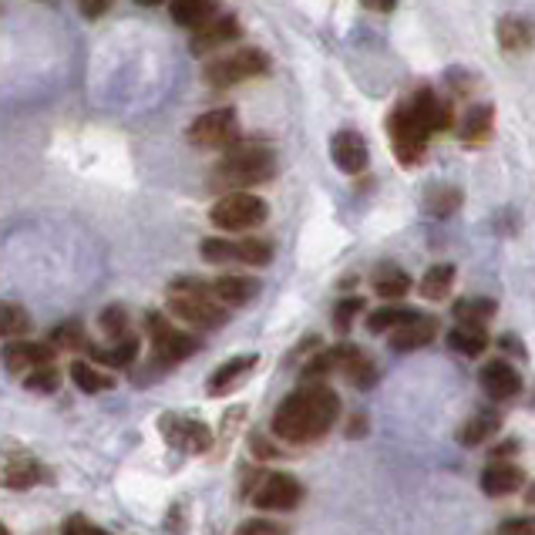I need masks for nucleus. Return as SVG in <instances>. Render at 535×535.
Wrapping results in <instances>:
<instances>
[{
  "label": "nucleus",
  "mask_w": 535,
  "mask_h": 535,
  "mask_svg": "<svg viewBox=\"0 0 535 535\" xmlns=\"http://www.w3.org/2000/svg\"><path fill=\"white\" fill-rule=\"evenodd\" d=\"M438 317H424V313H418V317H411L408 324L394 327L391 334H387V344H391V350H398V354H404V350H418V347H428L431 340L438 337Z\"/></svg>",
  "instance_id": "aec40b11"
},
{
  "label": "nucleus",
  "mask_w": 535,
  "mask_h": 535,
  "mask_svg": "<svg viewBox=\"0 0 535 535\" xmlns=\"http://www.w3.org/2000/svg\"><path fill=\"white\" fill-rule=\"evenodd\" d=\"M371 287H374V293H377L381 300H401V297H408V293H411L414 280L401 270V266L381 263V266L374 270V276H371Z\"/></svg>",
  "instance_id": "393cba45"
},
{
  "label": "nucleus",
  "mask_w": 535,
  "mask_h": 535,
  "mask_svg": "<svg viewBox=\"0 0 535 535\" xmlns=\"http://www.w3.org/2000/svg\"><path fill=\"white\" fill-rule=\"evenodd\" d=\"M88 357L95 364H105V367H132L135 357H138V337H122L115 347H108V350H98L95 344H91Z\"/></svg>",
  "instance_id": "2f4dec72"
},
{
  "label": "nucleus",
  "mask_w": 535,
  "mask_h": 535,
  "mask_svg": "<svg viewBox=\"0 0 535 535\" xmlns=\"http://www.w3.org/2000/svg\"><path fill=\"white\" fill-rule=\"evenodd\" d=\"M525 485V468L515 465V461H505V458H492L485 465L482 472V492L488 498H505L512 492H519Z\"/></svg>",
  "instance_id": "f3484780"
},
{
  "label": "nucleus",
  "mask_w": 535,
  "mask_h": 535,
  "mask_svg": "<svg viewBox=\"0 0 535 535\" xmlns=\"http://www.w3.org/2000/svg\"><path fill=\"white\" fill-rule=\"evenodd\" d=\"M64 535H105V529L101 525H95L91 519H85V515H68L61 525Z\"/></svg>",
  "instance_id": "79ce46f5"
},
{
  "label": "nucleus",
  "mask_w": 535,
  "mask_h": 535,
  "mask_svg": "<svg viewBox=\"0 0 535 535\" xmlns=\"http://www.w3.org/2000/svg\"><path fill=\"white\" fill-rule=\"evenodd\" d=\"M498 431H502V414H498V411H478L475 418H468L465 424H461L458 441L465 448H478V445H485L492 435H498Z\"/></svg>",
  "instance_id": "cd10ccee"
},
{
  "label": "nucleus",
  "mask_w": 535,
  "mask_h": 535,
  "mask_svg": "<svg viewBox=\"0 0 535 535\" xmlns=\"http://www.w3.org/2000/svg\"><path fill=\"white\" fill-rule=\"evenodd\" d=\"M525 502H529V505H535V485H532V492L525 495Z\"/></svg>",
  "instance_id": "3c124183"
},
{
  "label": "nucleus",
  "mask_w": 535,
  "mask_h": 535,
  "mask_svg": "<svg viewBox=\"0 0 535 535\" xmlns=\"http://www.w3.org/2000/svg\"><path fill=\"white\" fill-rule=\"evenodd\" d=\"M246 421V408L239 404V408H233V411H226V418H223V431H219V455L226 451V445L233 441V435H236V424H243Z\"/></svg>",
  "instance_id": "a19ab883"
},
{
  "label": "nucleus",
  "mask_w": 535,
  "mask_h": 535,
  "mask_svg": "<svg viewBox=\"0 0 535 535\" xmlns=\"http://www.w3.org/2000/svg\"><path fill=\"white\" fill-rule=\"evenodd\" d=\"M4 488L7 492H27V488L48 482V472H44V465L38 461V455H31L27 448H7L4 451Z\"/></svg>",
  "instance_id": "f8f14e48"
},
{
  "label": "nucleus",
  "mask_w": 535,
  "mask_h": 535,
  "mask_svg": "<svg viewBox=\"0 0 535 535\" xmlns=\"http://www.w3.org/2000/svg\"><path fill=\"white\" fill-rule=\"evenodd\" d=\"M68 374H71V384H75L81 394H101V391H112L115 387V377L98 371L91 361H75L68 367Z\"/></svg>",
  "instance_id": "c756f323"
},
{
  "label": "nucleus",
  "mask_w": 535,
  "mask_h": 535,
  "mask_svg": "<svg viewBox=\"0 0 535 535\" xmlns=\"http://www.w3.org/2000/svg\"><path fill=\"white\" fill-rule=\"evenodd\" d=\"M435 135L428 128V122L418 115V108L411 105V98H404L401 105L391 108L387 115V142L391 152L404 169H418L421 159L428 155V138Z\"/></svg>",
  "instance_id": "20e7f679"
},
{
  "label": "nucleus",
  "mask_w": 535,
  "mask_h": 535,
  "mask_svg": "<svg viewBox=\"0 0 535 535\" xmlns=\"http://www.w3.org/2000/svg\"><path fill=\"white\" fill-rule=\"evenodd\" d=\"M364 435H367V418L364 414H354L347 421V438H364Z\"/></svg>",
  "instance_id": "49530a36"
},
{
  "label": "nucleus",
  "mask_w": 535,
  "mask_h": 535,
  "mask_svg": "<svg viewBox=\"0 0 535 535\" xmlns=\"http://www.w3.org/2000/svg\"><path fill=\"white\" fill-rule=\"evenodd\" d=\"M216 11H219V0H172L169 4L172 21L179 27H186V31L206 27L212 17H216Z\"/></svg>",
  "instance_id": "b1692460"
},
{
  "label": "nucleus",
  "mask_w": 535,
  "mask_h": 535,
  "mask_svg": "<svg viewBox=\"0 0 535 535\" xmlns=\"http://www.w3.org/2000/svg\"><path fill=\"white\" fill-rule=\"evenodd\" d=\"M0 330H4V337H24L34 330V320L17 303H4V310H0Z\"/></svg>",
  "instance_id": "c9c22d12"
},
{
  "label": "nucleus",
  "mask_w": 535,
  "mask_h": 535,
  "mask_svg": "<svg viewBox=\"0 0 535 535\" xmlns=\"http://www.w3.org/2000/svg\"><path fill=\"white\" fill-rule=\"evenodd\" d=\"M239 535H283V532H290V525H283V522H273V519H246V522H239Z\"/></svg>",
  "instance_id": "ea45409f"
},
{
  "label": "nucleus",
  "mask_w": 535,
  "mask_h": 535,
  "mask_svg": "<svg viewBox=\"0 0 535 535\" xmlns=\"http://www.w3.org/2000/svg\"><path fill=\"white\" fill-rule=\"evenodd\" d=\"M276 175V152L263 142H236L226 149L223 162L212 172V186L233 192V189H253L263 186Z\"/></svg>",
  "instance_id": "f03ea898"
},
{
  "label": "nucleus",
  "mask_w": 535,
  "mask_h": 535,
  "mask_svg": "<svg viewBox=\"0 0 535 535\" xmlns=\"http://www.w3.org/2000/svg\"><path fill=\"white\" fill-rule=\"evenodd\" d=\"M138 7H159V4H165V0H135Z\"/></svg>",
  "instance_id": "8fccbe9b"
},
{
  "label": "nucleus",
  "mask_w": 535,
  "mask_h": 535,
  "mask_svg": "<svg viewBox=\"0 0 535 535\" xmlns=\"http://www.w3.org/2000/svg\"><path fill=\"white\" fill-rule=\"evenodd\" d=\"M209 290H212V297L223 300L226 307H249V303L260 297L263 283L246 273H226V276H219V280H212Z\"/></svg>",
  "instance_id": "6ab92c4d"
},
{
  "label": "nucleus",
  "mask_w": 535,
  "mask_h": 535,
  "mask_svg": "<svg viewBox=\"0 0 535 535\" xmlns=\"http://www.w3.org/2000/svg\"><path fill=\"white\" fill-rule=\"evenodd\" d=\"M411 317H418V310L387 303V307H377V310L367 313V334H391L394 327L408 324Z\"/></svg>",
  "instance_id": "473e14b6"
},
{
  "label": "nucleus",
  "mask_w": 535,
  "mask_h": 535,
  "mask_svg": "<svg viewBox=\"0 0 535 535\" xmlns=\"http://www.w3.org/2000/svg\"><path fill=\"white\" fill-rule=\"evenodd\" d=\"M249 448H253V455L260 458V461H266V458H283V448H276L270 438L260 435V431H253V435H249Z\"/></svg>",
  "instance_id": "37998d69"
},
{
  "label": "nucleus",
  "mask_w": 535,
  "mask_h": 535,
  "mask_svg": "<svg viewBox=\"0 0 535 535\" xmlns=\"http://www.w3.org/2000/svg\"><path fill=\"white\" fill-rule=\"evenodd\" d=\"M448 350L461 357H482L488 350V330L485 324H458L448 330Z\"/></svg>",
  "instance_id": "a878e982"
},
{
  "label": "nucleus",
  "mask_w": 535,
  "mask_h": 535,
  "mask_svg": "<svg viewBox=\"0 0 535 535\" xmlns=\"http://www.w3.org/2000/svg\"><path fill=\"white\" fill-rule=\"evenodd\" d=\"M498 313V303L488 297H461L455 303V324H488Z\"/></svg>",
  "instance_id": "72a5a7b5"
},
{
  "label": "nucleus",
  "mask_w": 535,
  "mask_h": 535,
  "mask_svg": "<svg viewBox=\"0 0 535 535\" xmlns=\"http://www.w3.org/2000/svg\"><path fill=\"white\" fill-rule=\"evenodd\" d=\"M24 387L34 394H54L61 387V374L54 371V364H44V367H34V371L24 374Z\"/></svg>",
  "instance_id": "e433bc0d"
},
{
  "label": "nucleus",
  "mask_w": 535,
  "mask_h": 535,
  "mask_svg": "<svg viewBox=\"0 0 535 535\" xmlns=\"http://www.w3.org/2000/svg\"><path fill=\"white\" fill-rule=\"evenodd\" d=\"M51 344L58 350H88L91 340L85 337V327H81V320H64L51 330Z\"/></svg>",
  "instance_id": "f704fd0d"
},
{
  "label": "nucleus",
  "mask_w": 535,
  "mask_h": 535,
  "mask_svg": "<svg viewBox=\"0 0 535 535\" xmlns=\"http://www.w3.org/2000/svg\"><path fill=\"white\" fill-rule=\"evenodd\" d=\"M340 374H344L347 381L357 387V391H371V387L377 384V377H381L377 364H374L371 357H367L357 344H350L347 361H344V371H340Z\"/></svg>",
  "instance_id": "c85d7f7f"
},
{
  "label": "nucleus",
  "mask_w": 535,
  "mask_h": 535,
  "mask_svg": "<svg viewBox=\"0 0 535 535\" xmlns=\"http://www.w3.org/2000/svg\"><path fill=\"white\" fill-rule=\"evenodd\" d=\"M145 330H149V340H152V367H159V371H169V367L189 361L192 354L202 350V337L172 327L169 317L159 310L145 313Z\"/></svg>",
  "instance_id": "39448f33"
},
{
  "label": "nucleus",
  "mask_w": 535,
  "mask_h": 535,
  "mask_svg": "<svg viewBox=\"0 0 535 535\" xmlns=\"http://www.w3.org/2000/svg\"><path fill=\"white\" fill-rule=\"evenodd\" d=\"M411 98V105L418 108V115L428 122L431 132H448V128H455V112H451V101H445L438 95V91H431V88H418Z\"/></svg>",
  "instance_id": "4be33fe9"
},
{
  "label": "nucleus",
  "mask_w": 535,
  "mask_h": 535,
  "mask_svg": "<svg viewBox=\"0 0 535 535\" xmlns=\"http://www.w3.org/2000/svg\"><path fill=\"white\" fill-rule=\"evenodd\" d=\"M169 313H175L179 320H186V324L199 327V330H219L229 324L233 307H226L223 300L212 297L209 283L175 280L169 287Z\"/></svg>",
  "instance_id": "7ed1b4c3"
},
{
  "label": "nucleus",
  "mask_w": 535,
  "mask_h": 535,
  "mask_svg": "<svg viewBox=\"0 0 535 535\" xmlns=\"http://www.w3.org/2000/svg\"><path fill=\"white\" fill-rule=\"evenodd\" d=\"M330 159L344 175H361L371 162V152H367V138L357 132V128H340V132L330 138Z\"/></svg>",
  "instance_id": "ddd939ff"
},
{
  "label": "nucleus",
  "mask_w": 535,
  "mask_h": 535,
  "mask_svg": "<svg viewBox=\"0 0 535 535\" xmlns=\"http://www.w3.org/2000/svg\"><path fill=\"white\" fill-rule=\"evenodd\" d=\"M98 327H101V334L112 337V340L128 337V334H125V330H128V313H125V307H118V303L105 307V310L98 313Z\"/></svg>",
  "instance_id": "4c0bfd02"
},
{
  "label": "nucleus",
  "mask_w": 535,
  "mask_h": 535,
  "mask_svg": "<svg viewBox=\"0 0 535 535\" xmlns=\"http://www.w3.org/2000/svg\"><path fill=\"white\" fill-rule=\"evenodd\" d=\"M199 256L212 266L223 263H243V266H270L273 246L266 239H202Z\"/></svg>",
  "instance_id": "1a4fd4ad"
},
{
  "label": "nucleus",
  "mask_w": 535,
  "mask_h": 535,
  "mask_svg": "<svg viewBox=\"0 0 535 535\" xmlns=\"http://www.w3.org/2000/svg\"><path fill=\"white\" fill-rule=\"evenodd\" d=\"M270 71V54L260 48H239L233 54H219L202 64V81L209 88H233L243 81L263 78Z\"/></svg>",
  "instance_id": "423d86ee"
},
{
  "label": "nucleus",
  "mask_w": 535,
  "mask_h": 535,
  "mask_svg": "<svg viewBox=\"0 0 535 535\" xmlns=\"http://www.w3.org/2000/svg\"><path fill=\"white\" fill-rule=\"evenodd\" d=\"M495 132V105H472L458 125V135L465 145H485Z\"/></svg>",
  "instance_id": "5701e85b"
},
{
  "label": "nucleus",
  "mask_w": 535,
  "mask_h": 535,
  "mask_svg": "<svg viewBox=\"0 0 535 535\" xmlns=\"http://www.w3.org/2000/svg\"><path fill=\"white\" fill-rule=\"evenodd\" d=\"M498 532H535V515H525V519H505L498 525Z\"/></svg>",
  "instance_id": "c03bdc74"
},
{
  "label": "nucleus",
  "mask_w": 535,
  "mask_h": 535,
  "mask_svg": "<svg viewBox=\"0 0 535 535\" xmlns=\"http://www.w3.org/2000/svg\"><path fill=\"white\" fill-rule=\"evenodd\" d=\"M260 364V357L256 354H239V357H229L226 364H219L216 371L209 374L206 381V394L209 398H226V394H233L236 387L246 384V377L253 374V367Z\"/></svg>",
  "instance_id": "2eb2a0df"
},
{
  "label": "nucleus",
  "mask_w": 535,
  "mask_h": 535,
  "mask_svg": "<svg viewBox=\"0 0 535 535\" xmlns=\"http://www.w3.org/2000/svg\"><path fill=\"white\" fill-rule=\"evenodd\" d=\"M249 502L260 512H293L303 502V485L287 472H270L260 478V485L249 495Z\"/></svg>",
  "instance_id": "9d476101"
},
{
  "label": "nucleus",
  "mask_w": 535,
  "mask_h": 535,
  "mask_svg": "<svg viewBox=\"0 0 535 535\" xmlns=\"http://www.w3.org/2000/svg\"><path fill=\"white\" fill-rule=\"evenodd\" d=\"M186 138L196 149L226 152V149H233L236 142H243V132H239V118L233 108H212V112H202L199 118H192V125L186 128Z\"/></svg>",
  "instance_id": "6e6552de"
},
{
  "label": "nucleus",
  "mask_w": 535,
  "mask_h": 535,
  "mask_svg": "<svg viewBox=\"0 0 535 535\" xmlns=\"http://www.w3.org/2000/svg\"><path fill=\"white\" fill-rule=\"evenodd\" d=\"M495 41L505 54H525L535 48V24L519 14H505L495 27Z\"/></svg>",
  "instance_id": "412c9836"
},
{
  "label": "nucleus",
  "mask_w": 535,
  "mask_h": 535,
  "mask_svg": "<svg viewBox=\"0 0 535 535\" xmlns=\"http://www.w3.org/2000/svg\"><path fill=\"white\" fill-rule=\"evenodd\" d=\"M515 451H519V441H505V445H498V448L492 451V458H512Z\"/></svg>",
  "instance_id": "09e8293b"
},
{
  "label": "nucleus",
  "mask_w": 535,
  "mask_h": 535,
  "mask_svg": "<svg viewBox=\"0 0 535 535\" xmlns=\"http://www.w3.org/2000/svg\"><path fill=\"white\" fill-rule=\"evenodd\" d=\"M364 310V300L361 297H347V300H340L337 307H334V330H340V334H347L350 324H354V317Z\"/></svg>",
  "instance_id": "58836bf2"
},
{
  "label": "nucleus",
  "mask_w": 535,
  "mask_h": 535,
  "mask_svg": "<svg viewBox=\"0 0 535 535\" xmlns=\"http://www.w3.org/2000/svg\"><path fill=\"white\" fill-rule=\"evenodd\" d=\"M266 216H270V206L246 189L226 192V196L219 202H212V209H209L212 226H219L223 233H246V229H256L260 223H266Z\"/></svg>",
  "instance_id": "0eeeda50"
},
{
  "label": "nucleus",
  "mask_w": 535,
  "mask_h": 535,
  "mask_svg": "<svg viewBox=\"0 0 535 535\" xmlns=\"http://www.w3.org/2000/svg\"><path fill=\"white\" fill-rule=\"evenodd\" d=\"M498 347H502V350H512V354L519 357V361H525V357H529V350H525V344H522V340L515 337V334H502V337H498Z\"/></svg>",
  "instance_id": "a18cd8bd"
},
{
  "label": "nucleus",
  "mask_w": 535,
  "mask_h": 535,
  "mask_svg": "<svg viewBox=\"0 0 535 535\" xmlns=\"http://www.w3.org/2000/svg\"><path fill=\"white\" fill-rule=\"evenodd\" d=\"M461 202H465V196H461V189L458 186H431V189H424V212L428 216H435V219H448L451 212L461 209Z\"/></svg>",
  "instance_id": "7c9ffc66"
},
{
  "label": "nucleus",
  "mask_w": 535,
  "mask_h": 535,
  "mask_svg": "<svg viewBox=\"0 0 535 535\" xmlns=\"http://www.w3.org/2000/svg\"><path fill=\"white\" fill-rule=\"evenodd\" d=\"M455 263H435V266H428V273H424V280H421V297L424 300H431V303H445L451 297V290H455Z\"/></svg>",
  "instance_id": "bb28decb"
},
{
  "label": "nucleus",
  "mask_w": 535,
  "mask_h": 535,
  "mask_svg": "<svg viewBox=\"0 0 535 535\" xmlns=\"http://www.w3.org/2000/svg\"><path fill=\"white\" fill-rule=\"evenodd\" d=\"M361 4L367 7V11H381V14H391V11H394V4H398V0H361Z\"/></svg>",
  "instance_id": "de8ad7c7"
},
{
  "label": "nucleus",
  "mask_w": 535,
  "mask_h": 535,
  "mask_svg": "<svg viewBox=\"0 0 535 535\" xmlns=\"http://www.w3.org/2000/svg\"><path fill=\"white\" fill-rule=\"evenodd\" d=\"M54 347L51 340L48 344H38V340H11V344L4 347V364L11 374H27L34 371V367H44V364H54Z\"/></svg>",
  "instance_id": "dca6fc26"
},
{
  "label": "nucleus",
  "mask_w": 535,
  "mask_h": 535,
  "mask_svg": "<svg viewBox=\"0 0 535 535\" xmlns=\"http://www.w3.org/2000/svg\"><path fill=\"white\" fill-rule=\"evenodd\" d=\"M478 384H482V391L492 401H512V398H519V394H522V374L515 371L509 361H502V357H495V361H488L482 367Z\"/></svg>",
  "instance_id": "4468645a"
},
{
  "label": "nucleus",
  "mask_w": 535,
  "mask_h": 535,
  "mask_svg": "<svg viewBox=\"0 0 535 535\" xmlns=\"http://www.w3.org/2000/svg\"><path fill=\"white\" fill-rule=\"evenodd\" d=\"M337 418H340V394L320 381H307L280 401V408L273 411L270 431L283 445L300 448L327 438Z\"/></svg>",
  "instance_id": "f257e3e1"
},
{
  "label": "nucleus",
  "mask_w": 535,
  "mask_h": 535,
  "mask_svg": "<svg viewBox=\"0 0 535 535\" xmlns=\"http://www.w3.org/2000/svg\"><path fill=\"white\" fill-rule=\"evenodd\" d=\"M159 431L175 451H182V455H206L212 448V441H216L209 424H202L196 418H182V414H172V411L159 418Z\"/></svg>",
  "instance_id": "9b49d317"
},
{
  "label": "nucleus",
  "mask_w": 535,
  "mask_h": 535,
  "mask_svg": "<svg viewBox=\"0 0 535 535\" xmlns=\"http://www.w3.org/2000/svg\"><path fill=\"white\" fill-rule=\"evenodd\" d=\"M239 34H243V27H239V17L233 14H223V17H212L206 27H199V31H192V54H199V58H206L216 48H223V44L236 41Z\"/></svg>",
  "instance_id": "a211bd4d"
}]
</instances>
